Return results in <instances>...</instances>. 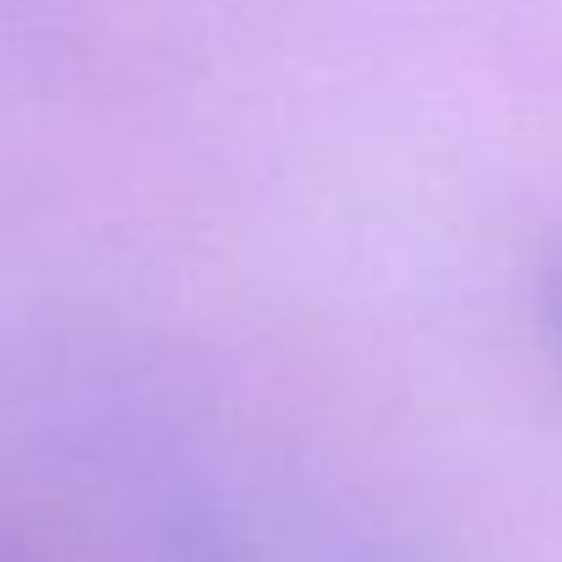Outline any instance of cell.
Instances as JSON below:
<instances>
[{"label":"cell","mask_w":562,"mask_h":562,"mask_svg":"<svg viewBox=\"0 0 562 562\" xmlns=\"http://www.w3.org/2000/svg\"><path fill=\"white\" fill-rule=\"evenodd\" d=\"M547 317H552V334H558V350H562V273L552 279V290H547Z\"/></svg>","instance_id":"cell-1"}]
</instances>
